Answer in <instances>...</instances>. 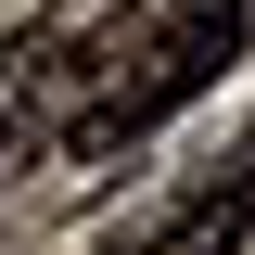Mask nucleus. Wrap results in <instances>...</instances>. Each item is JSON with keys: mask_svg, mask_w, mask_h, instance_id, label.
Instances as JSON below:
<instances>
[{"mask_svg": "<svg viewBox=\"0 0 255 255\" xmlns=\"http://www.w3.org/2000/svg\"><path fill=\"white\" fill-rule=\"evenodd\" d=\"M243 230H255V166H217L191 204H166L153 230H128L115 255H243Z\"/></svg>", "mask_w": 255, "mask_h": 255, "instance_id": "nucleus-2", "label": "nucleus"}, {"mask_svg": "<svg viewBox=\"0 0 255 255\" xmlns=\"http://www.w3.org/2000/svg\"><path fill=\"white\" fill-rule=\"evenodd\" d=\"M51 90H90V64L64 51V38H26V51H0V166L26 153L38 128H51Z\"/></svg>", "mask_w": 255, "mask_h": 255, "instance_id": "nucleus-3", "label": "nucleus"}, {"mask_svg": "<svg viewBox=\"0 0 255 255\" xmlns=\"http://www.w3.org/2000/svg\"><path fill=\"white\" fill-rule=\"evenodd\" d=\"M243 26H255V0H166L140 38H115V51L90 64L77 115H64V166H115L128 140H153L179 102H204L230 64H243Z\"/></svg>", "mask_w": 255, "mask_h": 255, "instance_id": "nucleus-1", "label": "nucleus"}]
</instances>
